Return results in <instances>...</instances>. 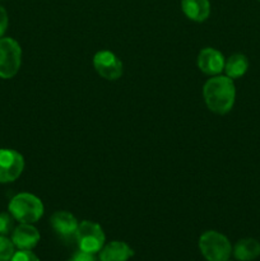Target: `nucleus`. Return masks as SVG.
Listing matches in <instances>:
<instances>
[{
    "mask_svg": "<svg viewBox=\"0 0 260 261\" xmlns=\"http://www.w3.org/2000/svg\"><path fill=\"white\" fill-rule=\"evenodd\" d=\"M75 239L79 250L96 254L105 246V232L99 224L91 221H83L79 223L75 232Z\"/></svg>",
    "mask_w": 260,
    "mask_h": 261,
    "instance_id": "nucleus-5",
    "label": "nucleus"
},
{
    "mask_svg": "<svg viewBox=\"0 0 260 261\" xmlns=\"http://www.w3.org/2000/svg\"><path fill=\"white\" fill-rule=\"evenodd\" d=\"M203 96L212 112L224 115L233 107L236 89L233 81L227 75H216L208 79L203 87Z\"/></svg>",
    "mask_w": 260,
    "mask_h": 261,
    "instance_id": "nucleus-1",
    "label": "nucleus"
},
{
    "mask_svg": "<svg viewBox=\"0 0 260 261\" xmlns=\"http://www.w3.org/2000/svg\"><path fill=\"white\" fill-rule=\"evenodd\" d=\"M22 63V48L10 37L0 38V78L10 79L18 73Z\"/></svg>",
    "mask_w": 260,
    "mask_h": 261,
    "instance_id": "nucleus-4",
    "label": "nucleus"
},
{
    "mask_svg": "<svg viewBox=\"0 0 260 261\" xmlns=\"http://www.w3.org/2000/svg\"><path fill=\"white\" fill-rule=\"evenodd\" d=\"M93 66L97 74L107 81H116L122 75V63L114 53L98 51L93 56Z\"/></svg>",
    "mask_w": 260,
    "mask_h": 261,
    "instance_id": "nucleus-7",
    "label": "nucleus"
},
{
    "mask_svg": "<svg viewBox=\"0 0 260 261\" xmlns=\"http://www.w3.org/2000/svg\"><path fill=\"white\" fill-rule=\"evenodd\" d=\"M24 160L13 149H0V184L13 182L23 172Z\"/></svg>",
    "mask_w": 260,
    "mask_h": 261,
    "instance_id": "nucleus-6",
    "label": "nucleus"
},
{
    "mask_svg": "<svg viewBox=\"0 0 260 261\" xmlns=\"http://www.w3.org/2000/svg\"><path fill=\"white\" fill-rule=\"evenodd\" d=\"M14 245L12 240L5 236H0V261H10L14 255Z\"/></svg>",
    "mask_w": 260,
    "mask_h": 261,
    "instance_id": "nucleus-15",
    "label": "nucleus"
},
{
    "mask_svg": "<svg viewBox=\"0 0 260 261\" xmlns=\"http://www.w3.org/2000/svg\"><path fill=\"white\" fill-rule=\"evenodd\" d=\"M50 223L51 227L54 228V231L63 237H69L73 236V234L75 236V232L79 226L75 217L65 211H60L54 213L50 218Z\"/></svg>",
    "mask_w": 260,
    "mask_h": 261,
    "instance_id": "nucleus-10",
    "label": "nucleus"
},
{
    "mask_svg": "<svg viewBox=\"0 0 260 261\" xmlns=\"http://www.w3.org/2000/svg\"><path fill=\"white\" fill-rule=\"evenodd\" d=\"M224 58L222 53L212 47H205L198 55V68L208 75H218L224 70Z\"/></svg>",
    "mask_w": 260,
    "mask_h": 261,
    "instance_id": "nucleus-8",
    "label": "nucleus"
},
{
    "mask_svg": "<svg viewBox=\"0 0 260 261\" xmlns=\"http://www.w3.org/2000/svg\"><path fill=\"white\" fill-rule=\"evenodd\" d=\"M74 261H96L94 259L93 254H89V252H86V251H79L76 252L75 255H74L73 257Z\"/></svg>",
    "mask_w": 260,
    "mask_h": 261,
    "instance_id": "nucleus-19",
    "label": "nucleus"
},
{
    "mask_svg": "<svg viewBox=\"0 0 260 261\" xmlns=\"http://www.w3.org/2000/svg\"><path fill=\"white\" fill-rule=\"evenodd\" d=\"M249 68V61L247 58L242 54H233L228 58V60L224 63V71L227 76L231 79L240 78L244 75Z\"/></svg>",
    "mask_w": 260,
    "mask_h": 261,
    "instance_id": "nucleus-14",
    "label": "nucleus"
},
{
    "mask_svg": "<svg viewBox=\"0 0 260 261\" xmlns=\"http://www.w3.org/2000/svg\"><path fill=\"white\" fill-rule=\"evenodd\" d=\"M13 219L10 213H0V236H7L12 232Z\"/></svg>",
    "mask_w": 260,
    "mask_h": 261,
    "instance_id": "nucleus-16",
    "label": "nucleus"
},
{
    "mask_svg": "<svg viewBox=\"0 0 260 261\" xmlns=\"http://www.w3.org/2000/svg\"><path fill=\"white\" fill-rule=\"evenodd\" d=\"M69 261H74V260H69Z\"/></svg>",
    "mask_w": 260,
    "mask_h": 261,
    "instance_id": "nucleus-20",
    "label": "nucleus"
},
{
    "mask_svg": "<svg viewBox=\"0 0 260 261\" xmlns=\"http://www.w3.org/2000/svg\"><path fill=\"white\" fill-rule=\"evenodd\" d=\"M233 255L240 261L255 260L260 255V244L255 239H242L235 245Z\"/></svg>",
    "mask_w": 260,
    "mask_h": 261,
    "instance_id": "nucleus-13",
    "label": "nucleus"
},
{
    "mask_svg": "<svg viewBox=\"0 0 260 261\" xmlns=\"http://www.w3.org/2000/svg\"><path fill=\"white\" fill-rule=\"evenodd\" d=\"M199 250L208 261H227L232 254L228 239L217 231H206L201 234Z\"/></svg>",
    "mask_w": 260,
    "mask_h": 261,
    "instance_id": "nucleus-3",
    "label": "nucleus"
},
{
    "mask_svg": "<svg viewBox=\"0 0 260 261\" xmlns=\"http://www.w3.org/2000/svg\"><path fill=\"white\" fill-rule=\"evenodd\" d=\"M184 14L195 22H204L211 14L209 0H181Z\"/></svg>",
    "mask_w": 260,
    "mask_h": 261,
    "instance_id": "nucleus-12",
    "label": "nucleus"
},
{
    "mask_svg": "<svg viewBox=\"0 0 260 261\" xmlns=\"http://www.w3.org/2000/svg\"><path fill=\"white\" fill-rule=\"evenodd\" d=\"M134 251L122 241H112L99 250V261H127Z\"/></svg>",
    "mask_w": 260,
    "mask_h": 261,
    "instance_id": "nucleus-11",
    "label": "nucleus"
},
{
    "mask_svg": "<svg viewBox=\"0 0 260 261\" xmlns=\"http://www.w3.org/2000/svg\"><path fill=\"white\" fill-rule=\"evenodd\" d=\"M9 213L20 223H35L43 216V204L36 195L20 193L10 200Z\"/></svg>",
    "mask_w": 260,
    "mask_h": 261,
    "instance_id": "nucleus-2",
    "label": "nucleus"
},
{
    "mask_svg": "<svg viewBox=\"0 0 260 261\" xmlns=\"http://www.w3.org/2000/svg\"><path fill=\"white\" fill-rule=\"evenodd\" d=\"M40 241V232L31 223H20L12 233V242L19 250H32Z\"/></svg>",
    "mask_w": 260,
    "mask_h": 261,
    "instance_id": "nucleus-9",
    "label": "nucleus"
},
{
    "mask_svg": "<svg viewBox=\"0 0 260 261\" xmlns=\"http://www.w3.org/2000/svg\"><path fill=\"white\" fill-rule=\"evenodd\" d=\"M8 28V13L4 8L0 5V38L3 37V35L5 33Z\"/></svg>",
    "mask_w": 260,
    "mask_h": 261,
    "instance_id": "nucleus-18",
    "label": "nucleus"
},
{
    "mask_svg": "<svg viewBox=\"0 0 260 261\" xmlns=\"http://www.w3.org/2000/svg\"><path fill=\"white\" fill-rule=\"evenodd\" d=\"M227 261H228V260H227Z\"/></svg>",
    "mask_w": 260,
    "mask_h": 261,
    "instance_id": "nucleus-21",
    "label": "nucleus"
},
{
    "mask_svg": "<svg viewBox=\"0 0 260 261\" xmlns=\"http://www.w3.org/2000/svg\"><path fill=\"white\" fill-rule=\"evenodd\" d=\"M10 261H40V259L31 250H19L14 252Z\"/></svg>",
    "mask_w": 260,
    "mask_h": 261,
    "instance_id": "nucleus-17",
    "label": "nucleus"
}]
</instances>
